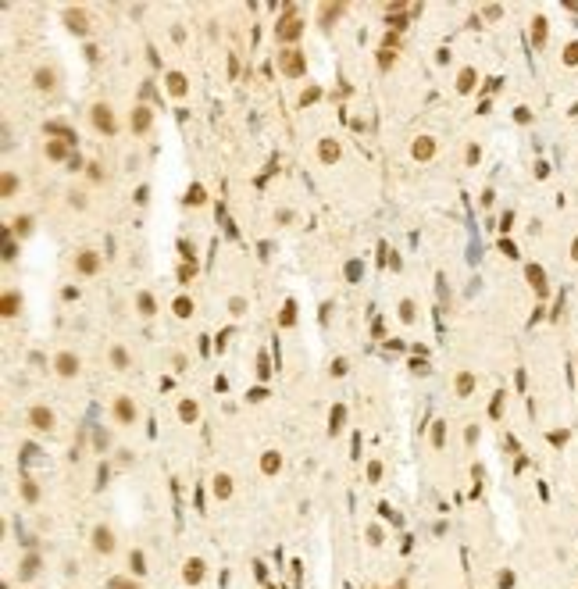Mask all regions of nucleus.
I'll list each match as a JSON object with an SVG mask.
<instances>
[{
  "instance_id": "f257e3e1",
  "label": "nucleus",
  "mask_w": 578,
  "mask_h": 589,
  "mask_svg": "<svg viewBox=\"0 0 578 589\" xmlns=\"http://www.w3.org/2000/svg\"><path fill=\"white\" fill-rule=\"evenodd\" d=\"M300 36H303V18H300V11L289 4L286 14L275 22V40H279V43H286V47H293Z\"/></svg>"
},
{
  "instance_id": "f03ea898",
  "label": "nucleus",
  "mask_w": 578,
  "mask_h": 589,
  "mask_svg": "<svg viewBox=\"0 0 578 589\" xmlns=\"http://www.w3.org/2000/svg\"><path fill=\"white\" fill-rule=\"evenodd\" d=\"M279 68H282V75H289V79H303V72H307L303 50H300V47H282V50H279Z\"/></svg>"
},
{
  "instance_id": "7ed1b4c3",
  "label": "nucleus",
  "mask_w": 578,
  "mask_h": 589,
  "mask_svg": "<svg viewBox=\"0 0 578 589\" xmlns=\"http://www.w3.org/2000/svg\"><path fill=\"white\" fill-rule=\"evenodd\" d=\"M89 122H93V129L104 132V136H114V132H118V122H114V115H111V104H104V100H97V104L89 107Z\"/></svg>"
},
{
  "instance_id": "20e7f679",
  "label": "nucleus",
  "mask_w": 578,
  "mask_h": 589,
  "mask_svg": "<svg viewBox=\"0 0 578 589\" xmlns=\"http://www.w3.org/2000/svg\"><path fill=\"white\" fill-rule=\"evenodd\" d=\"M111 414H114V422H118V425H132L140 411H136L132 396H114V404H111Z\"/></svg>"
},
{
  "instance_id": "39448f33",
  "label": "nucleus",
  "mask_w": 578,
  "mask_h": 589,
  "mask_svg": "<svg viewBox=\"0 0 578 589\" xmlns=\"http://www.w3.org/2000/svg\"><path fill=\"white\" fill-rule=\"evenodd\" d=\"M25 422H29L32 429H40V432H50V429H54V411L43 407V404H32L29 414H25Z\"/></svg>"
},
{
  "instance_id": "423d86ee",
  "label": "nucleus",
  "mask_w": 578,
  "mask_h": 589,
  "mask_svg": "<svg viewBox=\"0 0 578 589\" xmlns=\"http://www.w3.org/2000/svg\"><path fill=\"white\" fill-rule=\"evenodd\" d=\"M79 368H82V361L75 357L72 350H61V354L54 357V371H57L61 378H75V375H79Z\"/></svg>"
},
{
  "instance_id": "0eeeda50",
  "label": "nucleus",
  "mask_w": 578,
  "mask_h": 589,
  "mask_svg": "<svg viewBox=\"0 0 578 589\" xmlns=\"http://www.w3.org/2000/svg\"><path fill=\"white\" fill-rule=\"evenodd\" d=\"M100 264H104V261H100L97 250H79V254H75V272H79V275H97Z\"/></svg>"
},
{
  "instance_id": "6e6552de",
  "label": "nucleus",
  "mask_w": 578,
  "mask_h": 589,
  "mask_svg": "<svg viewBox=\"0 0 578 589\" xmlns=\"http://www.w3.org/2000/svg\"><path fill=\"white\" fill-rule=\"evenodd\" d=\"M65 25H68V32H75V36H86L89 32V18H86V11L82 7H65Z\"/></svg>"
},
{
  "instance_id": "1a4fd4ad",
  "label": "nucleus",
  "mask_w": 578,
  "mask_h": 589,
  "mask_svg": "<svg viewBox=\"0 0 578 589\" xmlns=\"http://www.w3.org/2000/svg\"><path fill=\"white\" fill-rule=\"evenodd\" d=\"M343 11H346V4H318V25L321 29H332Z\"/></svg>"
},
{
  "instance_id": "9d476101",
  "label": "nucleus",
  "mask_w": 578,
  "mask_h": 589,
  "mask_svg": "<svg viewBox=\"0 0 578 589\" xmlns=\"http://www.w3.org/2000/svg\"><path fill=\"white\" fill-rule=\"evenodd\" d=\"M386 22L393 25V32H403L407 29V7L403 4H389L386 7Z\"/></svg>"
},
{
  "instance_id": "9b49d317",
  "label": "nucleus",
  "mask_w": 578,
  "mask_h": 589,
  "mask_svg": "<svg viewBox=\"0 0 578 589\" xmlns=\"http://www.w3.org/2000/svg\"><path fill=\"white\" fill-rule=\"evenodd\" d=\"M150 122H153V111L150 107H132V115H129V125H132V132H146L150 129Z\"/></svg>"
},
{
  "instance_id": "f8f14e48",
  "label": "nucleus",
  "mask_w": 578,
  "mask_h": 589,
  "mask_svg": "<svg viewBox=\"0 0 578 589\" xmlns=\"http://www.w3.org/2000/svg\"><path fill=\"white\" fill-rule=\"evenodd\" d=\"M411 154H414V161H432L435 140H432V136H418V140H414V147H411Z\"/></svg>"
},
{
  "instance_id": "ddd939ff",
  "label": "nucleus",
  "mask_w": 578,
  "mask_h": 589,
  "mask_svg": "<svg viewBox=\"0 0 578 589\" xmlns=\"http://www.w3.org/2000/svg\"><path fill=\"white\" fill-rule=\"evenodd\" d=\"M339 154H343V150H339V140H321V143H318V157H321V164H336Z\"/></svg>"
},
{
  "instance_id": "4468645a",
  "label": "nucleus",
  "mask_w": 578,
  "mask_h": 589,
  "mask_svg": "<svg viewBox=\"0 0 578 589\" xmlns=\"http://www.w3.org/2000/svg\"><path fill=\"white\" fill-rule=\"evenodd\" d=\"M168 93L179 97V100L189 93V82H186V75H182V72H168Z\"/></svg>"
},
{
  "instance_id": "2eb2a0df",
  "label": "nucleus",
  "mask_w": 578,
  "mask_h": 589,
  "mask_svg": "<svg viewBox=\"0 0 578 589\" xmlns=\"http://www.w3.org/2000/svg\"><path fill=\"white\" fill-rule=\"evenodd\" d=\"M43 132H47V136H61V140H65L68 147H72L75 140H79V136H75L72 129H68V125H61V122H47V125H43Z\"/></svg>"
},
{
  "instance_id": "dca6fc26",
  "label": "nucleus",
  "mask_w": 578,
  "mask_h": 589,
  "mask_svg": "<svg viewBox=\"0 0 578 589\" xmlns=\"http://www.w3.org/2000/svg\"><path fill=\"white\" fill-rule=\"evenodd\" d=\"M32 86H36V89H54V86H57V75H54V68H36V75H32Z\"/></svg>"
},
{
  "instance_id": "f3484780",
  "label": "nucleus",
  "mask_w": 578,
  "mask_h": 589,
  "mask_svg": "<svg viewBox=\"0 0 578 589\" xmlns=\"http://www.w3.org/2000/svg\"><path fill=\"white\" fill-rule=\"evenodd\" d=\"M18 311H22V296H18V293H4V300H0V314H4V318H14Z\"/></svg>"
},
{
  "instance_id": "a211bd4d",
  "label": "nucleus",
  "mask_w": 578,
  "mask_h": 589,
  "mask_svg": "<svg viewBox=\"0 0 578 589\" xmlns=\"http://www.w3.org/2000/svg\"><path fill=\"white\" fill-rule=\"evenodd\" d=\"M475 82H478V72H475V68H464V72L457 75V89H460V93H471Z\"/></svg>"
},
{
  "instance_id": "6ab92c4d",
  "label": "nucleus",
  "mask_w": 578,
  "mask_h": 589,
  "mask_svg": "<svg viewBox=\"0 0 578 589\" xmlns=\"http://www.w3.org/2000/svg\"><path fill=\"white\" fill-rule=\"evenodd\" d=\"M111 365H114V368H122V371L132 368V357H129V350H125V347H111Z\"/></svg>"
},
{
  "instance_id": "aec40b11",
  "label": "nucleus",
  "mask_w": 578,
  "mask_h": 589,
  "mask_svg": "<svg viewBox=\"0 0 578 589\" xmlns=\"http://www.w3.org/2000/svg\"><path fill=\"white\" fill-rule=\"evenodd\" d=\"M47 157H50V161H65V157H68V143H65V140H50V143H47Z\"/></svg>"
},
{
  "instance_id": "412c9836",
  "label": "nucleus",
  "mask_w": 578,
  "mask_h": 589,
  "mask_svg": "<svg viewBox=\"0 0 578 589\" xmlns=\"http://www.w3.org/2000/svg\"><path fill=\"white\" fill-rule=\"evenodd\" d=\"M453 386H457V396H468V393L475 389V375H471V371H460Z\"/></svg>"
},
{
  "instance_id": "4be33fe9",
  "label": "nucleus",
  "mask_w": 578,
  "mask_h": 589,
  "mask_svg": "<svg viewBox=\"0 0 578 589\" xmlns=\"http://www.w3.org/2000/svg\"><path fill=\"white\" fill-rule=\"evenodd\" d=\"M197 414H200L197 400H182V404H179V418H182V422H197Z\"/></svg>"
},
{
  "instance_id": "5701e85b",
  "label": "nucleus",
  "mask_w": 578,
  "mask_h": 589,
  "mask_svg": "<svg viewBox=\"0 0 578 589\" xmlns=\"http://www.w3.org/2000/svg\"><path fill=\"white\" fill-rule=\"evenodd\" d=\"M396 65V47H382L378 50V68L386 72V68H393Z\"/></svg>"
},
{
  "instance_id": "b1692460",
  "label": "nucleus",
  "mask_w": 578,
  "mask_h": 589,
  "mask_svg": "<svg viewBox=\"0 0 578 589\" xmlns=\"http://www.w3.org/2000/svg\"><path fill=\"white\" fill-rule=\"evenodd\" d=\"M261 468H264L268 475H275V471L282 468V457H279V453L272 450V453H264V457H261Z\"/></svg>"
},
{
  "instance_id": "393cba45",
  "label": "nucleus",
  "mask_w": 578,
  "mask_h": 589,
  "mask_svg": "<svg viewBox=\"0 0 578 589\" xmlns=\"http://www.w3.org/2000/svg\"><path fill=\"white\" fill-rule=\"evenodd\" d=\"M136 307H140V314H146V318L157 311V303H153V296H150V293H140V296H136Z\"/></svg>"
},
{
  "instance_id": "a878e982",
  "label": "nucleus",
  "mask_w": 578,
  "mask_h": 589,
  "mask_svg": "<svg viewBox=\"0 0 578 589\" xmlns=\"http://www.w3.org/2000/svg\"><path fill=\"white\" fill-rule=\"evenodd\" d=\"M14 186H18V179H14V175H11V172H4V182H0V197H4V200H7V197H11V193H14Z\"/></svg>"
},
{
  "instance_id": "bb28decb",
  "label": "nucleus",
  "mask_w": 578,
  "mask_h": 589,
  "mask_svg": "<svg viewBox=\"0 0 578 589\" xmlns=\"http://www.w3.org/2000/svg\"><path fill=\"white\" fill-rule=\"evenodd\" d=\"M175 314H179V318H189V314H193V300H189V296H179V300H175Z\"/></svg>"
},
{
  "instance_id": "cd10ccee",
  "label": "nucleus",
  "mask_w": 578,
  "mask_h": 589,
  "mask_svg": "<svg viewBox=\"0 0 578 589\" xmlns=\"http://www.w3.org/2000/svg\"><path fill=\"white\" fill-rule=\"evenodd\" d=\"M400 318H403L407 325L418 318V311H414V300H400Z\"/></svg>"
},
{
  "instance_id": "c85d7f7f",
  "label": "nucleus",
  "mask_w": 578,
  "mask_h": 589,
  "mask_svg": "<svg viewBox=\"0 0 578 589\" xmlns=\"http://www.w3.org/2000/svg\"><path fill=\"white\" fill-rule=\"evenodd\" d=\"M186 200H189L193 207H200V204L207 200V197H204V186H189V193H186Z\"/></svg>"
},
{
  "instance_id": "c756f323",
  "label": "nucleus",
  "mask_w": 578,
  "mask_h": 589,
  "mask_svg": "<svg viewBox=\"0 0 578 589\" xmlns=\"http://www.w3.org/2000/svg\"><path fill=\"white\" fill-rule=\"evenodd\" d=\"M111 546H114L111 532H107V528H97V550H111Z\"/></svg>"
},
{
  "instance_id": "7c9ffc66",
  "label": "nucleus",
  "mask_w": 578,
  "mask_h": 589,
  "mask_svg": "<svg viewBox=\"0 0 578 589\" xmlns=\"http://www.w3.org/2000/svg\"><path fill=\"white\" fill-rule=\"evenodd\" d=\"M228 482H232L228 475H218V479H215V493H218V497H228V493H232V486H228Z\"/></svg>"
},
{
  "instance_id": "2f4dec72",
  "label": "nucleus",
  "mask_w": 578,
  "mask_h": 589,
  "mask_svg": "<svg viewBox=\"0 0 578 589\" xmlns=\"http://www.w3.org/2000/svg\"><path fill=\"white\" fill-rule=\"evenodd\" d=\"M293 321H296V303L289 300L286 307H282V318H279V325H293Z\"/></svg>"
},
{
  "instance_id": "473e14b6",
  "label": "nucleus",
  "mask_w": 578,
  "mask_h": 589,
  "mask_svg": "<svg viewBox=\"0 0 578 589\" xmlns=\"http://www.w3.org/2000/svg\"><path fill=\"white\" fill-rule=\"evenodd\" d=\"M11 225H14V232H18V236H25V232L32 229V218H29V215H22V218H14Z\"/></svg>"
},
{
  "instance_id": "72a5a7b5",
  "label": "nucleus",
  "mask_w": 578,
  "mask_h": 589,
  "mask_svg": "<svg viewBox=\"0 0 578 589\" xmlns=\"http://www.w3.org/2000/svg\"><path fill=\"white\" fill-rule=\"evenodd\" d=\"M86 175H89L93 182H104V168H100L97 161H89V164H86Z\"/></svg>"
},
{
  "instance_id": "f704fd0d",
  "label": "nucleus",
  "mask_w": 578,
  "mask_h": 589,
  "mask_svg": "<svg viewBox=\"0 0 578 589\" xmlns=\"http://www.w3.org/2000/svg\"><path fill=\"white\" fill-rule=\"evenodd\" d=\"M432 443H435V446H442V443H446V422H435V429H432Z\"/></svg>"
},
{
  "instance_id": "c9c22d12",
  "label": "nucleus",
  "mask_w": 578,
  "mask_h": 589,
  "mask_svg": "<svg viewBox=\"0 0 578 589\" xmlns=\"http://www.w3.org/2000/svg\"><path fill=\"white\" fill-rule=\"evenodd\" d=\"M543 40H546V22L535 18V43H543Z\"/></svg>"
},
{
  "instance_id": "e433bc0d",
  "label": "nucleus",
  "mask_w": 578,
  "mask_h": 589,
  "mask_svg": "<svg viewBox=\"0 0 578 589\" xmlns=\"http://www.w3.org/2000/svg\"><path fill=\"white\" fill-rule=\"evenodd\" d=\"M228 311H232V314H243V311H246V303H243L239 296H232V300H228Z\"/></svg>"
},
{
  "instance_id": "4c0bfd02",
  "label": "nucleus",
  "mask_w": 578,
  "mask_h": 589,
  "mask_svg": "<svg viewBox=\"0 0 578 589\" xmlns=\"http://www.w3.org/2000/svg\"><path fill=\"white\" fill-rule=\"evenodd\" d=\"M528 279L535 282V290H543V272L539 268H528Z\"/></svg>"
},
{
  "instance_id": "58836bf2",
  "label": "nucleus",
  "mask_w": 578,
  "mask_h": 589,
  "mask_svg": "<svg viewBox=\"0 0 578 589\" xmlns=\"http://www.w3.org/2000/svg\"><path fill=\"white\" fill-rule=\"evenodd\" d=\"M68 204H72V207H86V193H72Z\"/></svg>"
},
{
  "instance_id": "ea45409f",
  "label": "nucleus",
  "mask_w": 578,
  "mask_h": 589,
  "mask_svg": "<svg viewBox=\"0 0 578 589\" xmlns=\"http://www.w3.org/2000/svg\"><path fill=\"white\" fill-rule=\"evenodd\" d=\"M189 279H193V264H189V268H179V282H182V286H186V282H189Z\"/></svg>"
},
{
  "instance_id": "a19ab883",
  "label": "nucleus",
  "mask_w": 578,
  "mask_h": 589,
  "mask_svg": "<svg viewBox=\"0 0 578 589\" xmlns=\"http://www.w3.org/2000/svg\"><path fill=\"white\" fill-rule=\"evenodd\" d=\"M311 100H318V89H307V93L300 97V104H311Z\"/></svg>"
},
{
  "instance_id": "79ce46f5",
  "label": "nucleus",
  "mask_w": 578,
  "mask_h": 589,
  "mask_svg": "<svg viewBox=\"0 0 578 589\" xmlns=\"http://www.w3.org/2000/svg\"><path fill=\"white\" fill-rule=\"evenodd\" d=\"M568 61H571V65L578 61V43H571V47H568Z\"/></svg>"
}]
</instances>
